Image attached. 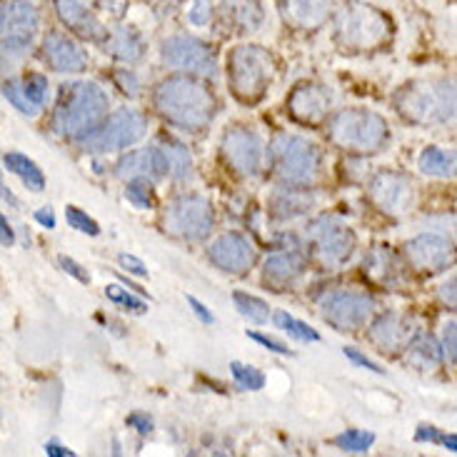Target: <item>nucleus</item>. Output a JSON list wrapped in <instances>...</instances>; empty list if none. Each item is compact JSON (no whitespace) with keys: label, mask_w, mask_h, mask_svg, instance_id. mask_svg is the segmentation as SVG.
<instances>
[{"label":"nucleus","mask_w":457,"mask_h":457,"mask_svg":"<svg viewBox=\"0 0 457 457\" xmlns=\"http://www.w3.org/2000/svg\"><path fill=\"white\" fill-rule=\"evenodd\" d=\"M153 108L175 128L200 133L212 123L218 103L211 90L195 78L170 75L153 90Z\"/></svg>","instance_id":"1"},{"label":"nucleus","mask_w":457,"mask_h":457,"mask_svg":"<svg viewBox=\"0 0 457 457\" xmlns=\"http://www.w3.org/2000/svg\"><path fill=\"white\" fill-rule=\"evenodd\" d=\"M397 115L420 128H457V80L422 78L405 83L393 98Z\"/></svg>","instance_id":"2"},{"label":"nucleus","mask_w":457,"mask_h":457,"mask_svg":"<svg viewBox=\"0 0 457 457\" xmlns=\"http://www.w3.org/2000/svg\"><path fill=\"white\" fill-rule=\"evenodd\" d=\"M108 93L93 80H78L61 87L53 111V133L68 140H86L108 118Z\"/></svg>","instance_id":"3"},{"label":"nucleus","mask_w":457,"mask_h":457,"mask_svg":"<svg viewBox=\"0 0 457 457\" xmlns=\"http://www.w3.org/2000/svg\"><path fill=\"white\" fill-rule=\"evenodd\" d=\"M268 165L283 186L310 187L322 173V150L308 137L280 133L268 145Z\"/></svg>","instance_id":"4"},{"label":"nucleus","mask_w":457,"mask_h":457,"mask_svg":"<svg viewBox=\"0 0 457 457\" xmlns=\"http://www.w3.org/2000/svg\"><path fill=\"white\" fill-rule=\"evenodd\" d=\"M328 137L340 150L372 155L390 143V125L380 112L368 111V108H345L330 118Z\"/></svg>","instance_id":"5"},{"label":"nucleus","mask_w":457,"mask_h":457,"mask_svg":"<svg viewBox=\"0 0 457 457\" xmlns=\"http://www.w3.org/2000/svg\"><path fill=\"white\" fill-rule=\"evenodd\" d=\"M393 36V21L380 8L347 0L335 15V40L345 50L383 48Z\"/></svg>","instance_id":"6"},{"label":"nucleus","mask_w":457,"mask_h":457,"mask_svg":"<svg viewBox=\"0 0 457 457\" xmlns=\"http://www.w3.org/2000/svg\"><path fill=\"white\" fill-rule=\"evenodd\" d=\"M275 78V61L260 46H237L228 55V83L233 96L245 105L262 100Z\"/></svg>","instance_id":"7"},{"label":"nucleus","mask_w":457,"mask_h":457,"mask_svg":"<svg viewBox=\"0 0 457 457\" xmlns=\"http://www.w3.org/2000/svg\"><path fill=\"white\" fill-rule=\"evenodd\" d=\"M305 240L315 260L328 270L343 268L347 260L353 258L355 245H358V237L350 230V225L335 215H318L315 220H310Z\"/></svg>","instance_id":"8"},{"label":"nucleus","mask_w":457,"mask_h":457,"mask_svg":"<svg viewBox=\"0 0 457 457\" xmlns=\"http://www.w3.org/2000/svg\"><path fill=\"white\" fill-rule=\"evenodd\" d=\"M162 228L170 237L200 243L215 228V211L211 200L203 195H178L162 212Z\"/></svg>","instance_id":"9"},{"label":"nucleus","mask_w":457,"mask_h":457,"mask_svg":"<svg viewBox=\"0 0 457 457\" xmlns=\"http://www.w3.org/2000/svg\"><path fill=\"white\" fill-rule=\"evenodd\" d=\"M145 133H148V118L133 108H120L111 118H105V123L93 136H87L80 143L90 153H115L136 145Z\"/></svg>","instance_id":"10"},{"label":"nucleus","mask_w":457,"mask_h":457,"mask_svg":"<svg viewBox=\"0 0 457 457\" xmlns=\"http://www.w3.org/2000/svg\"><path fill=\"white\" fill-rule=\"evenodd\" d=\"M378 308V300L370 293L360 290H335L320 300L322 320L337 333H355L370 320Z\"/></svg>","instance_id":"11"},{"label":"nucleus","mask_w":457,"mask_h":457,"mask_svg":"<svg viewBox=\"0 0 457 457\" xmlns=\"http://www.w3.org/2000/svg\"><path fill=\"white\" fill-rule=\"evenodd\" d=\"M37 15L36 5L28 0H5L0 12V30H3V55H25L33 46L37 36Z\"/></svg>","instance_id":"12"},{"label":"nucleus","mask_w":457,"mask_h":457,"mask_svg":"<svg viewBox=\"0 0 457 457\" xmlns=\"http://www.w3.org/2000/svg\"><path fill=\"white\" fill-rule=\"evenodd\" d=\"M403 255L412 270L425 272V275H437V272L453 268L457 260L455 243L440 233L415 235L403 245Z\"/></svg>","instance_id":"13"},{"label":"nucleus","mask_w":457,"mask_h":457,"mask_svg":"<svg viewBox=\"0 0 457 457\" xmlns=\"http://www.w3.org/2000/svg\"><path fill=\"white\" fill-rule=\"evenodd\" d=\"M368 198L387 218H405L415 205V186L408 175L380 170L370 178Z\"/></svg>","instance_id":"14"},{"label":"nucleus","mask_w":457,"mask_h":457,"mask_svg":"<svg viewBox=\"0 0 457 457\" xmlns=\"http://www.w3.org/2000/svg\"><path fill=\"white\" fill-rule=\"evenodd\" d=\"M161 58L165 65L187 71V73L203 75V78H218V61L212 50L193 36H173L162 40Z\"/></svg>","instance_id":"15"},{"label":"nucleus","mask_w":457,"mask_h":457,"mask_svg":"<svg viewBox=\"0 0 457 457\" xmlns=\"http://www.w3.org/2000/svg\"><path fill=\"white\" fill-rule=\"evenodd\" d=\"M220 155L225 165L240 178H258L265 161V148L253 130L247 128H233L220 140Z\"/></svg>","instance_id":"16"},{"label":"nucleus","mask_w":457,"mask_h":457,"mask_svg":"<svg viewBox=\"0 0 457 457\" xmlns=\"http://www.w3.org/2000/svg\"><path fill=\"white\" fill-rule=\"evenodd\" d=\"M255 247L243 233H223L218 235L208 245V260L218 270L230 275H243L255 265Z\"/></svg>","instance_id":"17"},{"label":"nucleus","mask_w":457,"mask_h":457,"mask_svg":"<svg viewBox=\"0 0 457 457\" xmlns=\"http://www.w3.org/2000/svg\"><path fill=\"white\" fill-rule=\"evenodd\" d=\"M333 93L320 83H300L287 98V111L303 125H320L330 115Z\"/></svg>","instance_id":"18"},{"label":"nucleus","mask_w":457,"mask_h":457,"mask_svg":"<svg viewBox=\"0 0 457 457\" xmlns=\"http://www.w3.org/2000/svg\"><path fill=\"white\" fill-rule=\"evenodd\" d=\"M115 175L120 180H136V178H145L150 183H158L165 175H170L168 170V158L158 145L150 148H140L128 153L120 162L115 165Z\"/></svg>","instance_id":"19"},{"label":"nucleus","mask_w":457,"mask_h":457,"mask_svg":"<svg viewBox=\"0 0 457 457\" xmlns=\"http://www.w3.org/2000/svg\"><path fill=\"white\" fill-rule=\"evenodd\" d=\"M370 343L375 347H380L383 353L397 355L403 353L408 343L412 340V322L397 312H383L380 318H375L370 325Z\"/></svg>","instance_id":"20"},{"label":"nucleus","mask_w":457,"mask_h":457,"mask_svg":"<svg viewBox=\"0 0 457 457\" xmlns=\"http://www.w3.org/2000/svg\"><path fill=\"white\" fill-rule=\"evenodd\" d=\"M318 205L315 193L308 187L285 186L278 187L268 200V211L275 223H290L297 218H305L312 208Z\"/></svg>","instance_id":"21"},{"label":"nucleus","mask_w":457,"mask_h":457,"mask_svg":"<svg viewBox=\"0 0 457 457\" xmlns=\"http://www.w3.org/2000/svg\"><path fill=\"white\" fill-rule=\"evenodd\" d=\"M53 3H55V12L61 18V23L68 30H73L75 36L93 40V43H103L108 37V30L87 8L86 0H53Z\"/></svg>","instance_id":"22"},{"label":"nucleus","mask_w":457,"mask_h":457,"mask_svg":"<svg viewBox=\"0 0 457 457\" xmlns=\"http://www.w3.org/2000/svg\"><path fill=\"white\" fill-rule=\"evenodd\" d=\"M305 265H308L305 255L297 250L272 253L270 258H265V262H262V283L275 287L278 293H283L285 287H293L303 278Z\"/></svg>","instance_id":"23"},{"label":"nucleus","mask_w":457,"mask_h":457,"mask_svg":"<svg viewBox=\"0 0 457 457\" xmlns=\"http://www.w3.org/2000/svg\"><path fill=\"white\" fill-rule=\"evenodd\" d=\"M43 58L55 73H83L87 58L73 40L62 33H48L43 40Z\"/></svg>","instance_id":"24"},{"label":"nucleus","mask_w":457,"mask_h":457,"mask_svg":"<svg viewBox=\"0 0 457 457\" xmlns=\"http://www.w3.org/2000/svg\"><path fill=\"white\" fill-rule=\"evenodd\" d=\"M283 18L300 30L320 28L333 11V0H283Z\"/></svg>","instance_id":"25"},{"label":"nucleus","mask_w":457,"mask_h":457,"mask_svg":"<svg viewBox=\"0 0 457 457\" xmlns=\"http://www.w3.org/2000/svg\"><path fill=\"white\" fill-rule=\"evenodd\" d=\"M362 272L372 283L383 285V287H395L403 280V268L395 255L390 253V247H372L362 260Z\"/></svg>","instance_id":"26"},{"label":"nucleus","mask_w":457,"mask_h":457,"mask_svg":"<svg viewBox=\"0 0 457 457\" xmlns=\"http://www.w3.org/2000/svg\"><path fill=\"white\" fill-rule=\"evenodd\" d=\"M223 18L235 33H255L265 21V12L260 0H223Z\"/></svg>","instance_id":"27"},{"label":"nucleus","mask_w":457,"mask_h":457,"mask_svg":"<svg viewBox=\"0 0 457 457\" xmlns=\"http://www.w3.org/2000/svg\"><path fill=\"white\" fill-rule=\"evenodd\" d=\"M443 355H445V347L440 345L433 335L428 333H415L412 335V340L408 343V347H405V360H408V365L420 372L435 370V368L443 362Z\"/></svg>","instance_id":"28"},{"label":"nucleus","mask_w":457,"mask_h":457,"mask_svg":"<svg viewBox=\"0 0 457 457\" xmlns=\"http://www.w3.org/2000/svg\"><path fill=\"white\" fill-rule=\"evenodd\" d=\"M103 46H105L108 55H112L115 61L128 62V65L143 61V55H145V43H143V37L137 36L133 28H118V30H112L103 40Z\"/></svg>","instance_id":"29"},{"label":"nucleus","mask_w":457,"mask_h":457,"mask_svg":"<svg viewBox=\"0 0 457 457\" xmlns=\"http://www.w3.org/2000/svg\"><path fill=\"white\" fill-rule=\"evenodd\" d=\"M418 168L428 178L450 180L457 175V150L453 148H425L418 158Z\"/></svg>","instance_id":"30"},{"label":"nucleus","mask_w":457,"mask_h":457,"mask_svg":"<svg viewBox=\"0 0 457 457\" xmlns=\"http://www.w3.org/2000/svg\"><path fill=\"white\" fill-rule=\"evenodd\" d=\"M3 165H5L8 173L18 175L28 190L43 193V187H46V175H43V170H40L28 155H23V153H5V155H3Z\"/></svg>","instance_id":"31"},{"label":"nucleus","mask_w":457,"mask_h":457,"mask_svg":"<svg viewBox=\"0 0 457 457\" xmlns=\"http://www.w3.org/2000/svg\"><path fill=\"white\" fill-rule=\"evenodd\" d=\"M162 153L168 158V170H170V178L173 180H186L190 170H193V158L183 143H178L173 137H165L162 140Z\"/></svg>","instance_id":"32"},{"label":"nucleus","mask_w":457,"mask_h":457,"mask_svg":"<svg viewBox=\"0 0 457 457\" xmlns=\"http://www.w3.org/2000/svg\"><path fill=\"white\" fill-rule=\"evenodd\" d=\"M233 303L235 310L245 318V320L255 322V325H262V322H268L270 318V308H268V303L258 295H250V293H233Z\"/></svg>","instance_id":"33"},{"label":"nucleus","mask_w":457,"mask_h":457,"mask_svg":"<svg viewBox=\"0 0 457 457\" xmlns=\"http://www.w3.org/2000/svg\"><path fill=\"white\" fill-rule=\"evenodd\" d=\"M272 320H275V325H278L280 330H285L290 337H295L300 343H318V340H320V333H318L315 328H310L308 322L297 320L295 315H290L287 310H278V312L272 315Z\"/></svg>","instance_id":"34"},{"label":"nucleus","mask_w":457,"mask_h":457,"mask_svg":"<svg viewBox=\"0 0 457 457\" xmlns=\"http://www.w3.org/2000/svg\"><path fill=\"white\" fill-rule=\"evenodd\" d=\"M372 443H375V435L368 433V430H345V433L335 437V445L340 447L343 453H353V455L368 453Z\"/></svg>","instance_id":"35"},{"label":"nucleus","mask_w":457,"mask_h":457,"mask_svg":"<svg viewBox=\"0 0 457 457\" xmlns=\"http://www.w3.org/2000/svg\"><path fill=\"white\" fill-rule=\"evenodd\" d=\"M230 372H233V380L237 383L240 390H250V393H258L262 390V385H265V375L258 370V368H253V365H245V362H230Z\"/></svg>","instance_id":"36"},{"label":"nucleus","mask_w":457,"mask_h":457,"mask_svg":"<svg viewBox=\"0 0 457 457\" xmlns=\"http://www.w3.org/2000/svg\"><path fill=\"white\" fill-rule=\"evenodd\" d=\"M3 98L8 100L15 111L23 112V115H30V118H33V115L40 112L36 105L28 100V96H25V90H23V80H18V78H11V80H5V83H3Z\"/></svg>","instance_id":"37"},{"label":"nucleus","mask_w":457,"mask_h":457,"mask_svg":"<svg viewBox=\"0 0 457 457\" xmlns=\"http://www.w3.org/2000/svg\"><path fill=\"white\" fill-rule=\"evenodd\" d=\"M125 198L130 200L136 208L140 211H148L155 203V193H153V183L145 180V178H136V180H128V187H125Z\"/></svg>","instance_id":"38"},{"label":"nucleus","mask_w":457,"mask_h":457,"mask_svg":"<svg viewBox=\"0 0 457 457\" xmlns=\"http://www.w3.org/2000/svg\"><path fill=\"white\" fill-rule=\"evenodd\" d=\"M23 80V90L28 100L36 105L37 111H43V105H46V100H48V78L40 73H28Z\"/></svg>","instance_id":"39"},{"label":"nucleus","mask_w":457,"mask_h":457,"mask_svg":"<svg viewBox=\"0 0 457 457\" xmlns=\"http://www.w3.org/2000/svg\"><path fill=\"white\" fill-rule=\"evenodd\" d=\"M65 220H68V225H71L73 230H78V233H86L90 235V237L100 235L98 223H96L86 211H80V208H75V205H68V208H65Z\"/></svg>","instance_id":"40"},{"label":"nucleus","mask_w":457,"mask_h":457,"mask_svg":"<svg viewBox=\"0 0 457 457\" xmlns=\"http://www.w3.org/2000/svg\"><path fill=\"white\" fill-rule=\"evenodd\" d=\"M105 295L111 297L115 305H123V308L133 310V312H145V310H148V305H145L140 297H136L133 293H128L120 285H108V287H105Z\"/></svg>","instance_id":"41"},{"label":"nucleus","mask_w":457,"mask_h":457,"mask_svg":"<svg viewBox=\"0 0 457 457\" xmlns=\"http://www.w3.org/2000/svg\"><path fill=\"white\" fill-rule=\"evenodd\" d=\"M212 18L211 0H195L187 11V21L193 25H208Z\"/></svg>","instance_id":"42"},{"label":"nucleus","mask_w":457,"mask_h":457,"mask_svg":"<svg viewBox=\"0 0 457 457\" xmlns=\"http://www.w3.org/2000/svg\"><path fill=\"white\" fill-rule=\"evenodd\" d=\"M443 347L447 358L457 362V320H447L443 325Z\"/></svg>","instance_id":"43"},{"label":"nucleus","mask_w":457,"mask_h":457,"mask_svg":"<svg viewBox=\"0 0 457 457\" xmlns=\"http://www.w3.org/2000/svg\"><path fill=\"white\" fill-rule=\"evenodd\" d=\"M115 83L120 86L125 96H130V98H136L137 93H140V83H137V78L133 71H118L115 73Z\"/></svg>","instance_id":"44"},{"label":"nucleus","mask_w":457,"mask_h":457,"mask_svg":"<svg viewBox=\"0 0 457 457\" xmlns=\"http://www.w3.org/2000/svg\"><path fill=\"white\" fill-rule=\"evenodd\" d=\"M58 265H61L62 270L68 272L71 278H75L78 283H90V275L86 272L83 265H78L73 258H68V255H58Z\"/></svg>","instance_id":"45"},{"label":"nucleus","mask_w":457,"mask_h":457,"mask_svg":"<svg viewBox=\"0 0 457 457\" xmlns=\"http://www.w3.org/2000/svg\"><path fill=\"white\" fill-rule=\"evenodd\" d=\"M437 295H440V300L445 303L447 308L457 310V275H453V278H447L445 283L440 285Z\"/></svg>","instance_id":"46"},{"label":"nucleus","mask_w":457,"mask_h":457,"mask_svg":"<svg viewBox=\"0 0 457 457\" xmlns=\"http://www.w3.org/2000/svg\"><path fill=\"white\" fill-rule=\"evenodd\" d=\"M343 353H345V358L350 360V362H355V365H360V368H365V370L378 372V375H383V372H385L383 368L378 365V362H372L370 358H365V355H362V353H358L355 347H345Z\"/></svg>","instance_id":"47"},{"label":"nucleus","mask_w":457,"mask_h":457,"mask_svg":"<svg viewBox=\"0 0 457 457\" xmlns=\"http://www.w3.org/2000/svg\"><path fill=\"white\" fill-rule=\"evenodd\" d=\"M118 262H120V268H125L130 275H137V278H145V275H148L145 265H143V260L136 258V255L120 253V255H118Z\"/></svg>","instance_id":"48"},{"label":"nucleus","mask_w":457,"mask_h":457,"mask_svg":"<svg viewBox=\"0 0 457 457\" xmlns=\"http://www.w3.org/2000/svg\"><path fill=\"white\" fill-rule=\"evenodd\" d=\"M247 335H250V340H255V343H260L262 347H268L270 353H278V355H293L283 343H278V340H272V337H265V335H260V333H247Z\"/></svg>","instance_id":"49"},{"label":"nucleus","mask_w":457,"mask_h":457,"mask_svg":"<svg viewBox=\"0 0 457 457\" xmlns=\"http://www.w3.org/2000/svg\"><path fill=\"white\" fill-rule=\"evenodd\" d=\"M415 437H418L420 443H433V445H443V437H445V435L440 433L437 428H433V425H420Z\"/></svg>","instance_id":"50"},{"label":"nucleus","mask_w":457,"mask_h":457,"mask_svg":"<svg viewBox=\"0 0 457 457\" xmlns=\"http://www.w3.org/2000/svg\"><path fill=\"white\" fill-rule=\"evenodd\" d=\"M128 425H130V428H136L140 435L153 433V420H150L148 415H143V412H133V415L128 418Z\"/></svg>","instance_id":"51"},{"label":"nucleus","mask_w":457,"mask_h":457,"mask_svg":"<svg viewBox=\"0 0 457 457\" xmlns=\"http://www.w3.org/2000/svg\"><path fill=\"white\" fill-rule=\"evenodd\" d=\"M187 305H190V308H193V312H195V315H198L200 320L205 322V325H212V322H215V318H212V312H211V310L205 308V305H203V303H200L198 297L187 295Z\"/></svg>","instance_id":"52"},{"label":"nucleus","mask_w":457,"mask_h":457,"mask_svg":"<svg viewBox=\"0 0 457 457\" xmlns=\"http://www.w3.org/2000/svg\"><path fill=\"white\" fill-rule=\"evenodd\" d=\"M36 220L43 225V228H48V230L55 228V215H53L50 208H40V211H36Z\"/></svg>","instance_id":"53"},{"label":"nucleus","mask_w":457,"mask_h":457,"mask_svg":"<svg viewBox=\"0 0 457 457\" xmlns=\"http://www.w3.org/2000/svg\"><path fill=\"white\" fill-rule=\"evenodd\" d=\"M0 230H3V247H11L15 243V233H12V228L5 218H0Z\"/></svg>","instance_id":"54"},{"label":"nucleus","mask_w":457,"mask_h":457,"mask_svg":"<svg viewBox=\"0 0 457 457\" xmlns=\"http://www.w3.org/2000/svg\"><path fill=\"white\" fill-rule=\"evenodd\" d=\"M46 453H48V455H55V457H71V455H73V450H68V447L58 445V443H48V445H46Z\"/></svg>","instance_id":"55"},{"label":"nucleus","mask_w":457,"mask_h":457,"mask_svg":"<svg viewBox=\"0 0 457 457\" xmlns=\"http://www.w3.org/2000/svg\"><path fill=\"white\" fill-rule=\"evenodd\" d=\"M443 445H445L450 453H457V435H445V437H443Z\"/></svg>","instance_id":"56"},{"label":"nucleus","mask_w":457,"mask_h":457,"mask_svg":"<svg viewBox=\"0 0 457 457\" xmlns=\"http://www.w3.org/2000/svg\"><path fill=\"white\" fill-rule=\"evenodd\" d=\"M3 200H5V203H11L12 208H18V200H15V195H12L11 187L8 186H3Z\"/></svg>","instance_id":"57"}]
</instances>
